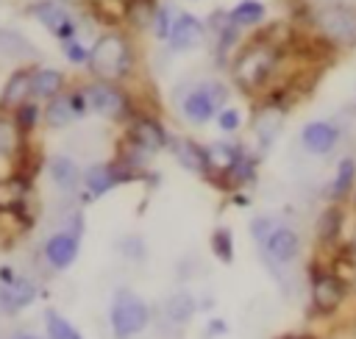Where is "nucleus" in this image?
<instances>
[{
	"instance_id": "nucleus-1",
	"label": "nucleus",
	"mask_w": 356,
	"mask_h": 339,
	"mask_svg": "<svg viewBox=\"0 0 356 339\" xmlns=\"http://www.w3.org/2000/svg\"><path fill=\"white\" fill-rule=\"evenodd\" d=\"M89 69L97 81H120L131 72L134 67V53L131 44L122 33H103L92 47H89Z\"/></svg>"
},
{
	"instance_id": "nucleus-2",
	"label": "nucleus",
	"mask_w": 356,
	"mask_h": 339,
	"mask_svg": "<svg viewBox=\"0 0 356 339\" xmlns=\"http://www.w3.org/2000/svg\"><path fill=\"white\" fill-rule=\"evenodd\" d=\"M278 56H281V53H278L275 47H270V44L253 39V42H250L248 47H242V53L234 58L231 72H234L236 86H239L242 92H259V89L270 81V75L275 72Z\"/></svg>"
},
{
	"instance_id": "nucleus-3",
	"label": "nucleus",
	"mask_w": 356,
	"mask_h": 339,
	"mask_svg": "<svg viewBox=\"0 0 356 339\" xmlns=\"http://www.w3.org/2000/svg\"><path fill=\"white\" fill-rule=\"evenodd\" d=\"M150 322V306L131 289L120 286L108 306V325L114 339H134Z\"/></svg>"
},
{
	"instance_id": "nucleus-4",
	"label": "nucleus",
	"mask_w": 356,
	"mask_h": 339,
	"mask_svg": "<svg viewBox=\"0 0 356 339\" xmlns=\"http://www.w3.org/2000/svg\"><path fill=\"white\" fill-rule=\"evenodd\" d=\"M83 94H86V103H89V108L95 111V114H100V117H108V119H128L131 114H134V106H131V97L122 92V89H117L114 83H108V81H95V83H89L86 89H83Z\"/></svg>"
},
{
	"instance_id": "nucleus-5",
	"label": "nucleus",
	"mask_w": 356,
	"mask_h": 339,
	"mask_svg": "<svg viewBox=\"0 0 356 339\" xmlns=\"http://www.w3.org/2000/svg\"><path fill=\"white\" fill-rule=\"evenodd\" d=\"M222 100H225V86H220V83H200V86H195V89L184 97L181 111H184V117H186L189 122L203 125V122H209L214 114H220V103H222Z\"/></svg>"
},
{
	"instance_id": "nucleus-6",
	"label": "nucleus",
	"mask_w": 356,
	"mask_h": 339,
	"mask_svg": "<svg viewBox=\"0 0 356 339\" xmlns=\"http://www.w3.org/2000/svg\"><path fill=\"white\" fill-rule=\"evenodd\" d=\"M320 36L337 44H356V14L348 6H328L317 14Z\"/></svg>"
},
{
	"instance_id": "nucleus-7",
	"label": "nucleus",
	"mask_w": 356,
	"mask_h": 339,
	"mask_svg": "<svg viewBox=\"0 0 356 339\" xmlns=\"http://www.w3.org/2000/svg\"><path fill=\"white\" fill-rule=\"evenodd\" d=\"M348 278L345 275H337V272H323L320 278L312 281V311L320 314V317H328L334 314L345 297H348Z\"/></svg>"
},
{
	"instance_id": "nucleus-8",
	"label": "nucleus",
	"mask_w": 356,
	"mask_h": 339,
	"mask_svg": "<svg viewBox=\"0 0 356 339\" xmlns=\"http://www.w3.org/2000/svg\"><path fill=\"white\" fill-rule=\"evenodd\" d=\"M134 178L136 175L131 170H125L120 161H97V164L86 167V172H83V189H86V197L95 200V197H103L114 186H120L125 181H134Z\"/></svg>"
},
{
	"instance_id": "nucleus-9",
	"label": "nucleus",
	"mask_w": 356,
	"mask_h": 339,
	"mask_svg": "<svg viewBox=\"0 0 356 339\" xmlns=\"http://www.w3.org/2000/svg\"><path fill=\"white\" fill-rule=\"evenodd\" d=\"M125 139H128L134 147H139L142 153H147V156H150V153H159V150H164V147L170 144V136H167L164 125H161L156 117H147V114L131 117Z\"/></svg>"
},
{
	"instance_id": "nucleus-10",
	"label": "nucleus",
	"mask_w": 356,
	"mask_h": 339,
	"mask_svg": "<svg viewBox=\"0 0 356 339\" xmlns=\"http://www.w3.org/2000/svg\"><path fill=\"white\" fill-rule=\"evenodd\" d=\"M78 250H81V236L67 228V231H56V233L47 236V242L42 247V256H44L50 270L61 272V270L72 267V261L78 258Z\"/></svg>"
},
{
	"instance_id": "nucleus-11",
	"label": "nucleus",
	"mask_w": 356,
	"mask_h": 339,
	"mask_svg": "<svg viewBox=\"0 0 356 339\" xmlns=\"http://www.w3.org/2000/svg\"><path fill=\"white\" fill-rule=\"evenodd\" d=\"M31 14H33L56 39H61L64 44L75 39V22H72V17H70V11H67L64 6H58V3H53V0H42V3H33V6H31Z\"/></svg>"
},
{
	"instance_id": "nucleus-12",
	"label": "nucleus",
	"mask_w": 356,
	"mask_h": 339,
	"mask_svg": "<svg viewBox=\"0 0 356 339\" xmlns=\"http://www.w3.org/2000/svg\"><path fill=\"white\" fill-rule=\"evenodd\" d=\"M261 250L273 264H292L300 256V233L292 225H275Z\"/></svg>"
},
{
	"instance_id": "nucleus-13",
	"label": "nucleus",
	"mask_w": 356,
	"mask_h": 339,
	"mask_svg": "<svg viewBox=\"0 0 356 339\" xmlns=\"http://www.w3.org/2000/svg\"><path fill=\"white\" fill-rule=\"evenodd\" d=\"M39 289L31 278L17 275L11 283H0V311L3 314H19L22 308H28L36 300Z\"/></svg>"
},
{
	"instance_id": "nucleus-14",
	"label": "nucleus",
	"mask_w": 356,
	"mask_h": 339,
	"mask_svg": "<svg viewBox=\"0 0 356 339\" xmlns=\"http://www.w3.org/2000/svg\"><path fill=\"white\" fill-rule=\"evenodd\" d=\"M300 142H303V147H306L309 153L325 156V153H331V150L337 147L339 131H337V125H331V122H325V119H314V122H306V125H303Z\"/></svg>"
},
{
	"instance_id": "nucleus-15",
	"label": "nucleus",
	"mask_w": 356,
	"mask_h": 339,
	"mask_svg": "<svg viewBox=\"0 0 356 339\" xmlns=\"http://www.w3.org/2000/svg\"><path fill=\"white\" fill-rule=\"evenodd\" d=\"M33 72L36 69H14L8 75V81L3 83L0 92V111H14L17 106H22L25 100H31V83H33Z\"/></svg>"
},
{
	"instance_id": "nucleus-16",
	"label": "nucleus",
	"mask_w": 356,
	"mask_h": 339,
	"mask_svg": "<svg viewBox=\"0 0 356 339\" xmlns=\"http://www.w3.org/2000/svg\"><path fill=\"white\" fill-rule=\"evenodd\" d=\"M172 153H175V158H178V164H181L184 170L209 178L211 161H209L206 144H197L195 139H175V142H172Z\"/></svg>"
},
{
	"instance_id": "nucleus-17",
	"label": "nucleus",
	"mask_w": 356,
	"mask_h": 339,
	"mask_svg": "<svg viewBox=\"0 0 356 339\" xmlns=\"http://www.w3.org/2000/svg\"><path fill=\"white\" fill-rule=\"evenodd\" d=\"M203 33H206V25L197 19V17H192V14H178L175 19H172V28H170V47L172 50H189V47H195L200 39H203Z\"/></svg>"
},
{
	"instance_id": "nucleus-18",
	"label": "nucleus",
	"mask_w": 356,
	"mask_h": 339,
	"mask_svg": "<svg viewBox=\"0 0 356 339\" xmlns=\"http://www.w3.org/2000/svg\"><path fill=\"white\" fill-rule=\"evenodd\" d=\"M342 228H345V211L339 203H331L328 208L320 211L317 217V225H314V236H317V245L320 247H337L339 236H342Z\"/></svg>"
},
{
	"instance_id": "nucleus-19",
	"label": "nucleus",
	"mask_w": 356,
	"mask_h": 339,
	"mask_svg": "<svg viewBox=\"0 0 356 339\" xmlns=\"http://www.w3.org/2000/svg\"><path fill=\"white\" fill-rule=\"evenodd\" d=\"M47 170H50V178L53 183L61 189V192H75L81 183H83V172L78 170V164L70 158V156H53L47 161Z\"/></svg>"
},
{
	"instance_id": "nucleus-20",
	"label": "nucleus",
	"mask_w": 356,
	"mask_h": 339,
	"mask_svg": "<svg viewBox=\"0 0 356 339\" xmlns=\"http://www.w3.org/2000/svg\"><path fill=\"white\" fill-rule=\"evenodd\" d=\"M353 186H356V158L345 156L334 170V181H331V189H328L331 203H342L353 192Z\"/></svg>"
},
{
	"instance_id": "nucleus-21",
	"label": "nucleus",
	"mask_w": 356,
	"mask_h": 339,
	"mask_svg": "<svg viewBox=\"0 0 356 339\" xmlns=\"http://www.w3.org/2000/svg\"><path fill=\"white\" fill-rule=\"evenodd\" d=\"M197 314V300L189 295V292H175L167 297L164 303V317L172 322V325H186L192 317Z\"/></svg>"
},
{
	"instance_id": "nucleus-22",
	"label": "nucleus",
	"mask_w": 356,
	"mask_h": 339,
	"mask_svg": "<svg viewBox=\"0 0 356 339\" xmlns=\"http://www.w3.org/2000/svg\"><path fill=\"white\" fill-rule=\"evenodd\" d=\"M61 89H64V72L50 69V67L33 72L31 97H47V100H53L56 94H61Z\"/></svg>"
},
{
	"instance_id": "nucleus-23",
	"label": "nucleus",
	"mask_w": 356,
	"mask_h": 339,
	"mask_svg": "<svg viewBox=\"0 0 356 339\" xmlns=\"http://www.w3.org/2000/svg\"><path fill=\"white\" fill-rule=\"evenodd\" d=\"M42 322H44V339H83V333L78 331V325H72L56 308H44Z\"/></svg>"
},
{
	"instance_id": "nucleus-24",
	"label": "nucleus",
	"mask_w": 356,
	"mask_h": 339,
	"mask_svg": "<svg viewBox=\"0 0 356 339\" xmlns=\"http://www.w3.org/2000/svg\"><path fill=\"white\" fill-rule=\"evenodd\" d=\"M42 117H44V122H47L50 128H64V125H70L72 119H78L75 111H72V106H70V94H56L53 100H47Z\"/></svg>"
},
{
	"instance_id": "nucleus-25",
	"label": "nucleus",
	"mask_w": 356,
	"mask_h": 339,
	"mask_svg": "<svg viewBox=\"0 0 356 339\" xmlns=\"http://www.w3.org/2000/svg\"><path fill=\"white\" fill-rule=\"evenodd\" d=\"M264 6L259 0H239L231 11H228V19L236 25V28H248V25H256L264 19Z\"/></svg>"
},
{
	"instance_id": "nucleus-26",
	"label": "nucleus",
	"mask_w": 356,
	"mask_h": 339,
	"mask_svg": "<svg viewBox=\"0 0 356 339\" xmlns=\"http://www.w3.org/2000/svg\"><path fill=\"white\" fill-rule=\"evenodd\" d=\"M92 14L103 25H120L128 17V0H92Z\"/></svg>"
},
{
	"instance_id": "nucleus-27",
	"label": "nucleus",
	"mask_w": 356,
	"mask_h": 339,
	"mask_svg": "<svg viewBox=\"0 0 356 339\" xmlns=\"http://www.w3.org/2000/svg\"><path fill=\"white\" fill-rule=\"evenodd\" d=\"M39 119H42V111H39V106L33 103V100H25L22 106H17L14 111H11V122L17 125V131L25 136V133H31L36 125H39Z\"/></svg>"
},
{
	"instance_id": "nucleus-28",
	"label": "nucleus",
	"mask_w": 356,
	"mask_h": 339,
	"mask_svg": "<svg viewBox=\"0 0 356 339\" xmlns=\"http://www.w3.org/2000/svg\"><path fill=\"white\" fill-rule=\"evenodd\" d=\"M209 245H211V253H214L217 261H222V264L234 261V233H231V228H225V225L214 228Z\"/></svg>"
},
{
	"instance_id": "nucleus-29",
	"label": "nucleus",
	"mask_w": 356,
	"mask_h": 339,
	"mask_svg": "<svg viewBox=\"0 0 356 339\" xmlns=\"http://www.w3.org/2000/svg\"><path fill=\"white\" fill-rule=\"evenodd\" d=\"M281 114H284V111H278V108H273V106H264L261 117L256 119V133H259L261 144H270L273 136L278 133V128H281Z\"/></svg>"
},
{
	"instance_id": "nucleus-30",
	"label": "nucleus",
	"mask_w": 356,
	"mask_h": 339,
	"mask_svg": "<svg viewBox=\"0 0 356 339\" xmlns=\"http://www.w3.org/2000/svg\"><path fill=\"white\" fill-rule=\"evenodd\" d=\"M19 147H22V133L17 131L11 117L0 114V156H17Z\"/></svg>"
},
{
	"instance_id": "nucleus-31",
	"label": "nucleus",
	"mask_w": 356,
	"mask_h": 339,
	"mask_svg": "<svg viewBox=\"0 0 356 339\" xmlns=\"http://www.w3.org/2000/svg\"><path fill=\"white\" fill-rule=\"evenodd\" d=\"M156 39H170V28H172V17H170V8L167 6H156V14H153V22H150Z\"/></svg>"
},
{
	"instance_id": "nucleus-32",
	"label": "nucleus",
	"mask_w": 356,
	"mask_h": 339,
	"mask_svg": "<svg viewBox=\"0 0 356 339\" xmlns=\"http://www.w3.org/2000/svg\"><path fill=\"white\" fill-rule=\"evenodd\" d=\"M273 231H275V220H273V217H253V222H250V236H253L259 245H264Z\"/></svg>"
},
{
	"instance_id": "nucleus-33",
	"label": "nucleus",
	"mask_w": 356,
	"mask_h": 339,
	"mask_svg": "<svg viewBox=\"0 0 356 339\" xmlns=\"http://www.w3.org/2000/svg\"><path fill=\"white\" fill-rule=\"evenodd\" d=\"M239 111L236 108H220V114H217V125H220V131H225V133H231V131H236L239 128Z\"/></svg>"
},
{
	"instance_id": "nucleus-34",
	"label": "nucleus",
	"mask_w": 356,
	"mask_h": 339,
	"mask_svg": "<svg viewBox=\"0 0 356 339\" xmlns=\"http://www.w3.org/2000/svg\"><path fill=\"white\" fill-rule=\"evenodd\" d=\"M64 56H67V61H72V64H86V61H89V50H86L83 44H78L75 39L64 44Z\"/></svg>"
},
{
	"instance_id": "nucleus-35",
	"label": "nucleus",
	"mask_w": 356,
	"mask_h": 339,
	"mask_svg": "<svg viewBox=\"0 0 356 339\" xmlns=\"http://www.w3.org/2000/svg\"><path fill=\"white\" fill-rule=\"evenodd\" d=\"M225 333H228V322L222 317H211L206 322V328H203V339H220Z\"/></svg>"
},
{
	"instance_id": "nucleus-36",
	"label": "nucleus",
	"mask_w": 356,
	"mask_h": 339,
	"mask_svg": "<svg viewBox=\"0 0 356 339\" xmlns=\"http://www.w3.org/2000/svg\"><path fill=\"white\" fill-rule=\"evenodd\" d=\"M122 253H125L128 258H142V256H145L142 239H136V236H128V239L122 242Z\"/></svg>"
},
{
	"instance_id": "nucleus-37",
	"label": "nucleus",
	"mask_w": 356,
	"mask_h": 339,
	"mask_svg": "<svg viewBox=\"0 0 356 339\" xmlns=\"http://www.w3.org/2000/svg\"><path fill=\"white\" fill-rule=\"evenodd\" d=\"M11 339H44V336L31 333V331H17V333H11Z\"/></svg>"
},
{
	"instance_id": "nucleus-38",
	"label": "nucleus",
	"mask_w": 356,
	"mask_h": 339,
	"mask_svg": "<svg viewBox=\"0 0 356 339\" xmlns=\"http://www.w3.org/2000/svg\"><path fill=\"white\" fill-rule=\"evenodd\" d=\"M350 247H353V253H356V233H353V239H350Z\"/></svg>"
},
{
	"instance_id": "nucleus-39",
	"label": "nucleus",
	"mask_w": 356,
	"mask_h": 339,
	"mask_svg": "<svg viewBox=\"0 0 356 339\" xmlns=\"http://www.w3.org/2000/svg\"><path fill=\"white\" fill-rule=\"evenodd\" d=\"M353 206H356V197H353Z\"/></svg>"
},
{
	"instance_id": "nucleus-40",
	"label": "nucleus",
	"mask_w": 356,
	"mask_h": 339,
	"mask_svg": "<svg viewBox=\"0 0 356 339\" xmlns=\"http://www.w3.org/2000/svg\"><path fill=\"white\" fill-rule=\"evenodd\" d=\"M128 3H131V0H128Z\"/></svg>"
}]
</instances>
